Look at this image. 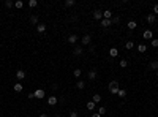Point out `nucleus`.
Instances as JSON below:
<instances>
[{
    "label": "nucleus",
    "mask_w": 158,
    "mask_h": 117,
    "mask_svg": "<svg viewBox=\"0 0 158 117\" xmlns=\"http://www.w3.org/2000/svg\"><path fill=\"white\" fill-rule=\"evenodd\" d=\"M33 93H35V98H40V100L44 98V90H43V89H37Z\"/></svg>",
    "instance_id": "nucleus-2"
},
{
    "label": "nucleus",
    "mask_w": 158,
    "mask_h": 117,
    "mask_svg": "<svg viewBox=\"0 0 158 117\" xmlns=\"http://www.w3.org/2000/svg\"><path fill=\"white\" fill-rule=\"evenodd\" d=\"M73 75H74V76H76V78H78V79H79V78H81V75H82V71H81V70H79V68H76V70H74V71H73Z\"/></svg>",
    "instance_id": "nucleus-18"
},
{
    "label": "nucleus",
    "mask_w": 158,
    "mask_h": 117,
    "mask_svg": "<svg viewBox=\"0 0 158 117\" xmlns=\"http://www.w3.org/2000/svg\"><path fill=\"white\" fill-rule=\"evenodd\" d=\"M81 41H82V44H90V41H92V37H90V35H84Z\"/></svg>",
    "instance_id": "nucleus-6"
},
{
    "label": "nucleus",
    "mask_w": 158,
    "mask_h": 117,
    "mask_svg": "<svg viewBox=\"0 0 158 117\" xmlns=\"http://www.w3.org/2000/svg\"><path fill=\"white\" fill-rule=\"evenodd\" d=\"M111 17H112V11L111 10L103 11V19H111Z\"/></svg>",
    "instance_id": "nucleus-7"
},
{
    "label": "nucleus",
    "mask_w": 158,
    "mask_h": 117,
    "mask_svg": "<svg viewBox=\"0 0 158 117\" xmlns=\"http://www.w3.org/2000/svg\"><path fill=\"white\" fill-rule=\"evenodd\" d=\"M93 17H95V19H98V21L103 19V11H101V10H95L93 11Z\"/></svg>",
    "instance_id": "nucleus-4"
},
{
    "label": "nucleus",
    "mask_w": 158,
    "mask_h": 117,
    "mask_svg": "<svg viewBox=\"0 0 158 117\" xmlns=\"http://www.w3.org/2000/svg\"><path fill=\"white\" fill-rule=\"evenodd\" d=\"M40 117H49L47 114H40Z\"/></svg>",
    "instance_id": "nucleus-38"
},
{
    "label": "nucleus",
    "mask_w": 158,
    "mask_h": 117,
    "mask_svg": "<svg viewBox=\"0 0 158 117\" xmlns=\"http://www.w3.org/2000/svg\"><path fill=\"white\" fill-rule=\"evenodd\" d=\"M137 51H139V52H146V51H147V48H146L144 44H139V46H137Z\"/></svg>",
    "instance_id": "nucleus-24"
},
{
    "label": "nucleus",
    "mask_w": 158,
    "mask_h": 117,
    "mask_svg": "<svg viewBox=\"0 0 158 117\" xmlns=\"http://www.w3.org/2000/svg\"><path fill=\"white\" fill-rule=\"evenodd\" d=\"M73 54L74 55H81V54H82V48H81V46H76V48L73 49Z\"/></svg>",
    "instance_id": "nucleus-10"
},
{
    "label": "nucleus",
    "mask_w": 158,
    "mask_h": 117,
    "mask_svg": "<svg viewBox=\"0 0 158 117\" xmlns=\"http://www.w3.org/2000/svg\"><path fill=\"white\" fill-rule=\"evenodd\" d=\"M70 117H78V112H76V111H71V112H70Z\"/></svg>",
    "instance_id": "nucleus-35"
},
{
    "label": "nucleus",
    "mask_w": 158,
    "mask_h": 117,
    "mask_svg": "<svg viewBox=\"0 0 158 117\" xmlns=\"http://www.w3.org/2000/svg\"><path fill=\"white\" fill-rule=\"evenodd\" d=\"M87 76H89V79H90V81H93L95 78H96V71H95V70H90Z\"/></svg>",
    "instance_id": "nucleus-9"
},
{
    "label": "nucleus",
    "mask_w": 158,
    "mask_h": 117,
    "mask_svg": "<svg viewBox=\"0 0 158 117\" xmlns=\"http://www.w3.org/2000/svg\"><path fill=\"white\" fill-rule=\"evenodd\" d=\"M76 41H78V35H70V37H68V43L74 44Z\"/></svg>",
    "instance_id": "nucleus-11"
},
{
    "label": "nucleus",
    "mask_w": 158,
    "mask_h": 117,
    "mask_svg": "<svg viewBox=\"0 0 158 117\" xmlns=\"http://www.w3.org/2000/svg\"><path fill=\"white\" fill-rule=\"evenodd\" d=\"M150 68L152 70H158V60L157 62H150Z\"/></svg>",
    "instance_id": "nucleus-27"
},
{
    "label": "nucleus",
    "mask_w": 158,
    "mask_h": 117,
    "mask_svg": "<svg viewBox=\"0 0 158 117\" xmlns=\"http://www.w3.org/2000/svg\"><path fill=\"white\" fill-rule=\"evenodd\" d=\"M76 87H78V89H84V87H85V82H84V81H78Z\"/></svg>",
    "instance_id": "nucleus-22"
},
{
    "label": "nucleus",
    "mask_w": 158,
    "mask_h": 117,
    "mask_svg": "<svg viewBox=\"0 0 158 117\" xmlns=\"http://www.w3.org/2000/svg\"><path fill=\"white\" fill-rule=\"evenodd\" d=\"M98 114H100V116H103V114H106V108H103V106H101L100 109H98Z\"/></svg>",
    "instance_id": "nucleus-32"
},
{
    "label": "nucleus",
    "mask_w": 158,
    "mask_h": 117,
    "mask_svg": "<svg viewBox=\"0 0 158 117\" xmlns=\"http://www.w3.org/2000/svg\"><path fill=\"white\" fill-rule=\"evenodd\" d=\"M100 101H101V95L100 93H95L93 95V103L96 104V103H100Z\"/></svg>",
    "instance_id": "nucleus-14"
},
{
    "label": "nucleus",
    "mask_w": 158,
    "mask_h": 117,
    "mask_svg": "<svg viewBox=\"0 0 158 117\" xmlns=\"http://www.w3.org/2000/svg\"><path fill=\"white\" fill-rule=\"evenodd\" d=\"M126 65H128V62H126V60H120V67H122V68H125Z\"/></svg>",
    "instance_id": "nucleus-34"
},
{
    "label": "nucleus",
    "mask_w": 158,
    "mask_h": 117,
    "mask_svg": "<svg viewBox=\"0 0 158 117\" xmlns=\"http://www.w3.org/2000/svg\"><path fill=\"white\" fill-rule=\"evenodd\" d=\"M109 55H111V57H117V55H119V51H117V48H111V49H109Z\"/></svg>",
    "instance_id": "nucleus-8"
},
{
    "label": "nucleus",
    "mask_w": 158,
    "mask_h": 117,
    "mask_svg": "<svg viewBox=\"0 0 158 117\" xmlns=\"http://www.w3.org/2000/svg\"><path fill=\"white\" fill-rule=\"evenodd\" d=\"M74 5V0H67V2H65V6H67V8H68V6H73Z\"/></svg>",
    "instance_id": "nucleus-30"
},
{
    "label": "nucleus",
    "mask_w": 158,
    "mask_h": 117,
    "mask_svg": "<svg viewBox=\"0 0 158 117\" xmlns=\"http://www.w3.org/2000/svg\"><path fill=\"white\" fill-rule=\"evenodd\" d=\"M16 78L19 81L25 79V71H24V70H17V71H16Z\"/></svg>",
    "instance_id": "nucleus-3"
},
{
    "label": "nucleus",
    "mask_w": 158,
    "mask_h": 117,
    "mask_svg": "<svg viewBox=\"0 0 158 117\" xmlns=\"http://www.w3.org/2000/svg\"><path fill=\"white\" fill-rule=\"evenodd\" d=\"M37 30L40 33H43L44 30H46V25H44V24H38V25H37Z\"/></svg>",
    "instance_id": "nucleus-13"
},
{
    "label": "nucleus",
    "mask_w": 158,
    "mask_h": 117,
    "mask_svg": "<svg viewBox=\"0 0 158 117\" xmlns=\"http://www.w3.org/2000/svg\"><path fill=\"white\" fill-rule=\"evenodd\" d=\"M119 21H120V17H119V16L111 17V24H119Z\"/></svg>",
    "instance_id": "nucleus-25"
},
{
    "label": "nucleus",
    "mask_w": 158,
    "mask_h": 117,
    "mask_svg": "<svg viewBox=\"0 0 158 117\" xmlns=\"http://www.w3.org/2000/svg\"><path fill=\"white\" fill-rule=\"evenodd\" d=\"M57 98H55V96H49V98H47V104H49V106H55V104H57Z\"/></svg>",
    "instance_id": "nucleus-5"
},
{
    "label": "nucleus",
    "mask_w": 158,
    "mask_h": 117,
    "mask_svg": "<svg viewBox=\"0 0 158 117\" xmlns=\"http://www.w3.org/2000/svg\"><path fill=\"white\" fill-rule=\"evenodd\" d=\"M109 92L112 95H117V93H119V82H117V81H111L109 82Z\"/></svg>",
    "instance_id": "nucleus-1"
},
{
    "label": "nucleus",
    "mask_w": 158,
    "mask_h": 117,
    "mask_svg": "<svg viewBox=\"0 0 158 117\" xmlns=\"http://www.w3.org/2000/svg\"><path fill=\"white\" fill-rule=\"evenodd\" d=\"M13 5H14V2H11V0H6V2H5V6H6V8H11Z\"/></svg>",
    "instance_id": "nucleus-31"
},
{
    "label": "nucleus",
    "mask_w": 158,
    "mask_h": 117,
    "mask_svg": "<svg viewBox=\"0 0 158 117\" xmlns=\"http://www.w3.org/2000/svg\"><path fill=\"white\" fill-rule=\"evenodd\" d=\"M14 90H16V92H22V90H24L22 84H14Z\"/></svg>",
    "instance_id": "nucleus-19"
},
{
    "label": "nucleus",
    "mask_w": 158,
    "mask_h": 117,
    "mask_svg": "<svg viewBox=\"0 0 158 117\" xmlns=\"http://www.w3.org/2000/svg\"><path fill=\"white\" fill-rule=\"evenodd\" d=\"M147 22L149 24H153V22H155V14H149L147 16Z\"/></svg>",
    "instance_id": "nucleus-17"
},
{
    "label": "nucleus",
    "mask_w": 158,
    "mask_h": 117,
    "mask_svg": "<svg viewBox=\"0 0 158 117\" xmlns=\"http://www.w3.org/2000/svg\"><path fill=\"white\" fill-rule=\"evenodd\" d=\"M152 46H153V48H158V40H157V38H153V40H152Z\"/></svg>",
    "instance_id": "nucleus-33"
},
{
    "label": "nucleus",
    "mask_w": 158,
    "mask_h": 117,
    "mask_svg": "<svg viewBox=\"0 0 158 117\" xmlns=\"http://www.w3.org/2000/svg\"><path fill=\"white\" fill-rule=\"evenodd\" d=\"M125 48H126V49H133V48H134V43H133V41H128V43L125 44Z\"/></svg>",
    "instance_id": "nucleus-28"
},
{
    "label": "nucleus",
    "mask_w": 158,
    "mask_h": 117,
    "mask_svg": "<svg viewBox=\"0 0 158 117\" xmlns=\"http://www.w3.org/2000/svg\"><path fill=\"white\" fill-rule=\"evenodd\" d=\"M37 5H38V2H37V0H30V2H29V6H30V8H35Z\"/></svg>",
    "instance_id": "nucleus-26"
},
{
    "label": "nucleus",
    "mask_w": 158,
    "mask_h": 117,
    "mask_svg": "<svg viewBox=\"0 0 158 117\" xmlns=\"http://www.w3.org/2000/svg\"><path fill=\"white\" fill-rule=\"evenodd\" d=\"M144 38L150 40V38H152V32H150V30H146V32H144Z\"/></svg>",
    "instance_id": "nucleus-23"
},
{
    "label": "nucleus",
    "mask_w": 158,
    "mask_h": 117,
    "mask_svg": "<svg viewBox=\"0 0 158 117\" xmlns=\"http://www.w3.org/2000/svg\"><path fill=\"white\" fill-rule=\"evenodd\" d=\"M153 13H155V14H158V5L153 6Z\"/></svg>",
    "instance_id": "nucleus-36"
},
{
    "label": "nucleus",
    "mask_w": 158,
    "mask_h": 117,
    "mask_svg": "<svg viewBox=\"0 0 158 117\" xmlns=\"http://www.w3.org/2000/svg\"><path fill=\"white\" fill-rule=\"evenodd\" d=\"M157 78H158V70H157Z\"/></svg>",
    "instance_id": "nucleus-39"
},
{
    "label": "nucleus",
    "mask_w": 158,
    "mask_h": 117,
    "mask_svg": "<svg viewBox=\"0 0 158 117\" xmlns=\"http://www.w3.org/2000/svg\"><path fill=\"white\" fill-rule=\"evenodd\" d=\"M30 22H32V24H37V25H38V16H32V17H30Z\"/></svg>",
    "instance_id": "nucleus-29"
},
{
    "label": "nucleus",
    "mask_w": 158,
    "mask_h": 117,
    "mask_svg": "<svg viewBox=\"0 0 158 117\" xmlns=\"http://www.w3.org/2000/svg\"><path fill=\"white\" fill-rule=\"evenodd\" d=\"M136 27H137V24L134 21H130V22H128V29H130V30H134Z\"/></svg>",
    "instance_id": "nucleus-12"
},
{
    "label": "nucleus",
    "mask_w": 158,
    "mask_h": 117,
    "mask_svg": "<svg viewBox=\"0 0 158 117\" xmlns=\"http://www.w3.org/2000/svg\"><path fill=\"white\" fill-rule=\"evenodd\" d=\"M14 6H16V8H17V10H21L22 6H24V3H22L21 0H17V2H14Z\"/></svg>",
    "instance_id": "nucleus-21"
},
{
    "label": "nucleus",
    "mask_w": 158,
    "mask_h": 117,
    "mask_svg": "<svg viewBox=\"0 0 158 117\" xmlns=\"http://www.w3.org/2000/svg\"><path fill=\"white\" fill-rule=\"evenodd\" d=\"M117 95L120 96V98H125V96H126V90H122V89H119V93H117Z\"/></svg>",
    "instance_id": "nucleus-20"
},
{
    "label": "nucleus",
    "mask_w": 158,
    "mask_h": 117,
    "mask_svg": "<svg viewBox=\"0 0 158 117\" xmlns=\"http://www.w3.org/2000/svg\"><path fill=\"white\" fill-rule=\"evenodd\" d=\"M101 25L103 27H109L111 25V19H101Z\"/></svg>",
    "instance_id": "nucleus-15"
},
{
    "label": "nucleus",
    "mask_w": 158,
    "mask_h": 117,
    "mask_svg": "<svg viewBox=\"0 0 158 117\" xmlns=\"http://www.w3.org/2000/svg\"><path fill=\"white\" fill-rule=\"evenodd\" d=\"M95 106H96V104H95L93 101H89V103H87V109H89V111H93Z\"/></svg>",
    "instance_id": "nucleus-16"
},
{
    "label": "nucleus",
    "mask_w": 158,
    "mask_h": 117,
    "mask_svg": "<svg viewBox=\"0 0 158 117\" xmlns=\"http://www.w3.org/2000/svg\"><path fill=\"white\" fill-rule=\"evenodd\" d=\"M92 117H101L100 114H92Z\"/></svg>",
    "instance_id": "nucleus-37"
}]
</instances>
